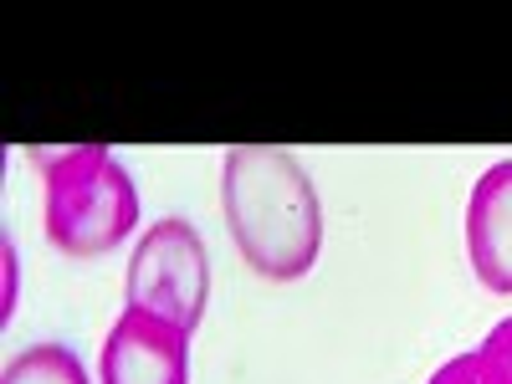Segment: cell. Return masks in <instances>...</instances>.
<instances>
[{
	"label": "cell",
	"mask_w": 512,
	"mask_h": 384,
	"mask_svg": "<svg viewBox=\"0 0 512 384\" xmlns=\"http://www.w3.org/2000/svg\"><path fill=\"white\" fill-rule=\"evenodd\" d=\"M103 384H190V333L154 313L123 308L98 354Z\"/></svg>",
	"instance_id": "obj_4"
},
{
	"label": "cell",
	"mask_w": 512,
	"mask_h": 384,
	"mask_svg": "<svg viewBox=\"0 0 512 384\" xmlns=\"http://www.w3.org/2000/svg\"><path fill=\"white\" fill-rule=\"evenodd\" d=\"M466 262L477 282L497 297H512V159L482 169L466 200Z\"/></svg>",
	"instance_id": "obj_5"
},
{
	"label": "cell",
	"mask_w": 512,
	"mask_h": 384,
	"mask_svg": "<svg viewBox=\"0 0 512 384\" xmlns=\"http://www.w3.org/2000/svg\"><path fill=\"white\" fill-rule=\"evenodd\" d=\"M221 210L241 262L267 282L308 277L323 251L318 185L287 149L241 144L221 159Z\"/></svg>",
	"instance_id": "obj_1"
},
{
	"label": "cell",
	"mask_w": 512,
	"mask_h": 384,
	"mask_svg": "<svg viewBox=\"0 0 512 384\" xmlns=\"http://www.w3.org/2000/svg\"><path fill=\"white\" fill-rule=\"evenodd\" d=\"M26 159L47 180V241L62 256H103L139 226V190L108 149H26Z\"/></svg>",
	"instance_id": "obj_2"
},
{
	"label": "cell",
	"mask_w": 512,
	"mask_h": 384,
	"mask_svg": "<svg viewBox=\"0 0 512 384\" xmlns=\"http://www.w3.org/2000/svg\"><path fill=\"white\" fill-rule=\"evenodd\" d=\"M123 308L154 313L164 323H175L185 333L200 328L205 303H210V251L200 231L180 216L154 221L134 256H128V277H123Z\"/></svg>",
	"instance_id": "obj_3"
},
{
	"label": "cell",
	"mask_w": 512,
	"mask_h": 384,
	"mask_svg": "<svg viewBox=\"0 0 512 384\" xmlns=\"http://www.w3.org/2000/svg\"><path fill=\"white\" fill-rule=\"evenodd\" d=\"M482 384H512V318H502L487 338H482Z\"/></svg>",
	"instance_id": "obj_7"
},
{
	"label": "cell",
	"mask_w": 512,
	"mask_h": 384,
	"mask_svg": "<svg viewBox=\"0 0 512 384\" xmlns=\"http://www.w3.org/2000/svg\"><path fill=\"white\" fill-rule=\"evenodd\" d=\"M431 384H482V359H477V349H466V354H456L451 364H441V369L431 374Z\"/></svg>",
	"instance_id": "obj_8"
},
{
	"label": "cell",
	"mask_w": 512,
	"mask_h": 384,
	"mask_svg": "<svg viewBox=\"0 0 512 384\" xmlns=\"http://www.w3.org/2000/svg\"><path fill=\"white\" fill-rule=\"evenodd\" d=\"M0 262H6V297H0V313H16V292H21V256H16V241L6 236L0 241Z\"/></svg>",
	"instance_id": "obj_9"
},
{
	"label": "cell",
	"mask_w": 512,
	"mask_h": 384,
	"mask_svg": "<svg viewBox=\"0 0 512 384\" xmlns=\"http://www.w3.org/2000/svg\"><path fill=\"white\" fill-rule=\"evenodd\" d=\"M0 384H88V369L67 344H31L6 364Z\"/></svg>",
	"instance_id": "obj_6"
}]
</instances>
